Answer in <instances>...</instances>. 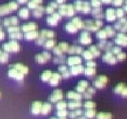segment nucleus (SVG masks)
Masks as SVG:
<instances>
[{"label":"nucleus","instance_id":"obj_58","mask_svg":"<svg viewBox=\"0 0 127 119\" xmlns=\"http://www.w3.org/2000/svg\"><path fill=\"white\" fill-rule=\"evenodd\" d=\"M77 119H86V117L85 116H80L79 117H77Z\"/></svg>","mask_w":127,"mask_h":119},{"label":"nucleus","instance_id":"obj_43","mask_svg":"<svg viewBox=\"0 0 127 119\" xmlns=\"http://www.w3.org/2000/svg\"><path fill=\"white\" fill-rule=\"evenodd\" d=\"M22 37V35H21L20 33L14 32V33H10V37L11 39H21Z\"/></svg>","mask_w":127,"mask_h":119},{"label":"nucleus","instance_id":"obj_2","mask_svg":"<svg viewBox=\"0 0 127 119\" xmlns=\"http://www.w3.org/2000/svg\"><path fill=\"white\" fill-rule=\"evenodd\" d=\"M8 76L10 78H15L17 81H22L24 77V74H23L22 72H19L18 70L15 69L11 66L9 67V69L8 71Z\"/></svg>","mask_w":127,"mask_h":119},{"label":"nucleus","instance_id":"obj_10","mask_svg":"<svg viewBox=\"0 0 127 119\" xmlns=\"http://www.w3.org/2000/svg\"><path fill=\"white\" fill-rule=\"evenodd\" d=\"M84 51L83 48L80 46H72L68 48V52L71 54H82V52Z\"/></svg>","mask_w":127,"mask_h":119},{"label":"nucleus","instance_id":"obj_23","mask_svg":"<svg viewBox=\"0 0 127 119\" xmlns=\"http://www.w3.org/2000/svg\"><path fill=\"white\" fill-rule=\"evenodd\" d=\"M68 107V103L64 100H60L56 104V108L58 110H64Z\"/></svg>","mask_w":127,"mask_h":119},{"label":"nucleus","instance_id":"obj_56","mask_svg":"<svg viewBox=\"0 0 127 119\" xmlns=\"http://www.w3.org/2000/svg\"><path fill=\"white\" fill-rule=\"evenodd\" d=\"M4 39V33L1 30V28H0V40H2Z\"/></svg>","mask_w":127,"mask_h":119},{"label":"nucleus","instance_id":"obj_44","mask_svg":"<svg viewBox=\"0 0 127 119\" xmlns=\"http://www.w3.org/2000/svg\"><path fill=\"white\" fill-rule=\"evenodd\" d=\"M78 85H81V86H82V87H84V88H85L86 89V88L89 87V82L87 81H86V80H82V81H79Z\"/></svg>","mask_w":127,"mask_h":119},{"label":"nucleus","instance_id":"obj_7","mask_svg":"<svg viewBox=\"0 0 127 119\" xmlns=\"http://www.w3.org/2000/svg\"><path fill=\"white\" fill-rule=\"evenodd\" d=\"M10 66L13 67V68H15V69L18 70L19 72H22L23 74H24V75L26 74H28L29 72V67H27L26 66L21 63H15V64H13V65H10Z\"/></svg>","mask_w":127,"mask_h":119},{"label":"nucleus","instance_id":"obj_55","mask_svg":"<svg viewBox=\"0 0 127 119\" xmlns=\"http://www.w3.org/2000/svg\"><path fill=\"white\" fill-rule=\"evenodd\" d=\"M61 75H62V76L64 77V78H68V77H70V72H69V71H68V72H64L63 74H62Z\"/></svg>","mask_w":127,"mask_h":119},{"label":"nucleus","instance_id":"obj_62","mask_svg":"<svg viewBox=\"0 0 127 119\" xmlns=\"http://www.w3.org/2000/svg\"><path fill=\"white\" fill-rule=\"evenodd\" d=\"M126 9H127V6H126Z\"/></svg>","mask_w":127,"mask_h":119},{"label":"nucleus","instance_id":"obj_51","mask_svg":"<svg viewBox=\"0 0 127 119\" xmlns=\"http://www.w3.org/2000/svg\"><path fill=\"white\" fill-rule=\"evenodd\" d=\"M93 94H90L89 92H88L87 91H85L84 93H83V96L86 98H92Z\"/></svg>","mask_w":127,"mask_h":119},{"label":"nucleus","instance_id":"obj_28","mask_svg":"<svg viewBox=\"0 0 127 119\" xmlns=\"http://www.w3.org/2000/svg\"><path fill=\"white\" fill-rule=\"evenodd\" d=\"M55 45V41L53 40V39H51V40H48L47 41L45 42L44 44V47L45 48H47V49L53 48Z\"/></svg>","mask_w":127,"mask_h":119},{"label":"nucleus","instance_id":"obj_11","mask_svg":"<svg viewBox=\"0 0 127 119\" xmlns=\"http://www.w3.org/2000/svg\"><path fill=\"white\" fill-rule=\"evenodd\" d=\"M52 110V105L48 102H46L42 103V106H41V114H48V113L50 112Z\"/></svg>","mask_w":127,"mask_h":119},{"label":"nucleus","instance_id":"obj_50","mask_svg":"<svg viewBox=\"0 0 127 119\" xmlns=\"http://www.w3.org/2000/svg\"><path fill=\"white\" fill-rule=\"evenodd\" d=\"M18 30H19V28L17 27H10L8 29V31L10 33H14V32H16Z\"/></svg>","mask_w":127,"mask_h":119},{"label":"nucleus","instance_id":"obj_9","mask_svg":"<svg viewBox=\"0 0 127 119\" xmlns=\"http://www.w3.org/2000/svg\"><path fill=\"white\" fill-rule=\"evenodd\" d=\"M66 97L71 100H81L82 98V94L77 92L69 91L66 94Z\"/></svg>","mask_w":127,"mask_h":119},{"label":"nucleus","instance_id":"obj_53","mask_svg":"<svg viewBox=\"0 0 127 119\" xmlns=\"http://www.w3.org/2000/svg\"><path fill=\"white\" fill-rule=\"evenodd\" d=\"M120 94L123 96V97H127V86H126V87L123 89V90L122 91Z\"/></svg>","mask_w":127,"mask_h":119},{"label":"nucleus","instance_id":"obj_33","mask_svg":"<svg viewBox=\"0 0 127 119\" xmlns=\"http://www.w3.org/2000/svg\"><path fill=\"white\" fill-rule=\"evenodd\" d=\"M116 58H117L118 61H124L127 58V54L125 52H121L120 53H119L116 55Z\"/></svg>","mask_w":127,"mask_h":119},{"label":"nucleus","instance_id":"obj_21","mask_svg":"<svg viewBox=\"0 0 127 119\" xmlns=\"http://www.w3.org/2000/svg\"><path fill=\"white\" fill-rule=\"evenodd\" d=\"M84 72L86 75L92 76L96 74V70L95 68H86L84 70Z\"/></svg>","mask_w":127,"mask_h":119},{"label":"nucleus","instance_id":"obj_35","mask_svg":"<svg viewBox=\"0 0 127 119\" xmlns=\"http://www.w3.org/2000/svg\"><path fill=\"white\" fill-rule=\"evenodd\" d=\"M115 44L120 45V46H127V41H124V40L120 39H118V38L115 39Z\"/></svg>","mask_w":127,"mask_h":119},{"label":"nucleus","instance_id":"obj_41","mask_svg":"<svg viewBox=\"0 0 127 119\" xmlns=\"http://www.w3.org/2000/svg\"><path fill=\"white\" fill-rule=\"evenodd\" d=\"M86 66L87 68H95L97 66V63L93 60H89L86 62Z\"/></svg>","mask_w":127,"mask_h":119},{"label":"nucleus","instance_id":"obj_63","mask_svg":"<svg viewBox=\"0 0 127 119\" xmlns=\"http://www.w3.org/2000/svg\"><path fill=\"white\" fill-rule=\"evenodd\" d=\"M0 97H1V92H0Z\"/></svg>","mask_w":127,"mask_h":119},{"label":"nucleus","instance_id":"obj_46","mask_svg":"<svg viewBox=\"0 0 127 119\" xmlns=\"http://www.w3.org/2000/svg\"><path fill=\"white\" fill-rule=\"evenodd\" d=\"M106 41H100L98 44V48L99 49H102V50H104L105 46H106Z\"/></svg>","mask_w":127,"mask_h":119},{"label":"nucleus","instance_id":"obj_39","mask_svg":"<svg viewBox=\"0 0 127 119\" xmlns=\"http://www.w3.org/2000/svg\"><path fill=\"white\" fill-rule=\"evenodd\" d=\"M118 62V60H117V58L116 56H115L114 55L111 57L109 59L106 61V63H108V64H111V65H114V64H116Z\"/></svg>","mask_w":127,"mask_h":119},{"label":"nucleus","instance_id":"obj_17","mask_svg":"<svg viewBox=\"0 0 127 119\" xmlns=\"http://www.w3.org/2000/svg\"><path fill=\"white\" fill-rule=\"evenodd\" d=\"M82 55L83 58H84V59L87 60V61L93 60V59L94 58L93 54L91 53V52L89 50H84L82 52Z\"/></svg>","mask_w":127,"mask_h":119},{"label":"nucleus","instance_id":"obj_6","mask_svg":"<svg viewBox=\"0 0 127 119\" xmlns=\"http://www.w3.org/2000/svg\"><path fill=\"white\" fill-rule=\"evenodd\" d=\"M67 64L70 66L80 65L82 63V59L79 56H71L68 58L66 61Z\"/></svg>","mask_w":127,"mask_h":119},{"label":"nucleus","instance_id":"obj_20","mask_svg":"<svg viewBox=\"0 0 127 119\" xmlns=\"http://www.w3.org/2000/svg\"><path fill=\"white\" fill-rule=\"evenodd\" d=\"M35 61L39 63H45L47 61V59L43 55V54H37L35 56Z\"/></svg>","mask_w":127,"mask_h":119},{"label":"nucleus","instance_id":"obj_25","mask_svg":"<svg viewBox=\"0 0 127 119\" xmlns=\"http://www.w3.org/2000/svg\"><path fill=\"white\" fill-rule=\"evenodd\" d=\"M68 111L66 109L64 110H58L56 112V114L60 118H66L67 116H68Z\"/></svg>","mask_w":127,"mask_h":119},{"label":"nucleus","instance_id":"obj_16","mask_svg":"<svg viewBox=\"0 0 127 119\" xmlns=\"http://www.w3.org/2000/svg\"><path fill=\"white\" fill-rule=\"evenodd\" d=\"M96 111L95 109H86V110L84 112V116H86V118H89V119H92L96 116Z\"/></svg>","mask_w":127,"mask_h":119},{"label":"nucleus","instance_id":"obj_27","mask_svg":"<svg viewBox=\"0 0 127 119\" xmlns=\"http://www.w3.org/2000/svg\"><path fill=\"white\" fill-rule=\"evenodd\" d=\"M93 84L94 85V87L96 88H98V89H102V88H104L106 87V85L104 83H102V81H100L98 79H95V81H93Z\"/></svg>","mask_w":127,"mask_h":119},{"label":"nucleus","instance_id":"obj_52","mask_svg":"<svg viewBox=\"0 0 127 119\" xmlns=\"http://www.w3.org/2000/svg\"><path fill=\"white\" fill-rule=\"evenodd\" d=\"M86 89H87V92L91 94H94L95 93V92H96L95 88H93V87H88Z\"/></svg>","mask_w":127,"mask_h":119},{"label":"nucleus","instance_id":"obj_8","mask_svg":"<svg viewBox=\"0 0 127 119\" xmlns=\"http://www.w3.org/2000/svg\"><path fill=\"white\" fill-rule=\"evenodd\" d=\"M61 78H62V75H61L60 74H59L57 72L53 73L51 79L49 80L48 82L50 83V84L51 85H53V86H57V85L59 84Z\"/></svg>","mask_w":127,"mask_h":119},{"label":"nucleus","instance_id":"obj_47","mask_svg":"<svg viewBox=\"0 0 127 119\" xmlns=\"http://www.w3.org/2000/svg\"><path fill=\"white\" fill-rule=\"evenodd\" d=\"M112 48H113V43H111V42H106L104 50H106V51H110Z\"/></svg>","mask_w":127,"mask_h":119},{"label":"nucleus","instance_id":"obj_42","mask_svg":"<svg viewBox=\"0 0 127 119\" xmlns=\"http://www.w3.org/2000/svg\"><path fill=\"white\" fill-rule=\"evenodd\" d=\"M97 37H98L99 39H106V37H107V33L104 31H100L99 32L97 33Z\"/></svg>","mask_w":127,"mask_h":119},{"label":"nucleus","instance_id":"obj_13","mask_svg":"<svg viewBox=\"0 0 127 119\" xmlns=\"http://www.w3.org/2000/svg\"><path fill=\"white\" fill-rule=\"evenodd\" d=\"M82 105L81 100H73L68 103V107L70 109H77Z\"/></svg>","mask_w":127,"mask_h":119},{"label":"nucleus","instance_id":"obj_19","mask_svg":"<svg viewBox=\"0 0 127 119\" xmlns=\"http://www.w3.org/2000/svg\"><path fill=\"white\" fill-rule=\"evenodd\" d=\"M127 85L126 84L124 83H118L114 88V92L115 94H120L122 91L123 90V89H124L125 87H126Z\"/></svg>","mask_w":127,"mask_h":119},{"label":"nucleus","instance_id":"obj_60","mask_svg":"<svg viewBox=\"0 0 127 119\" xmlns=\"http://www.w3.org/2000/svg\"><path fill=\"white\" fill-rule=\"evenodd\" d=\"M2 52H3V51H2V50H0V55H1V53H2Z\"/></svg>","mask_w":127,"mask_h":119},{"label":"nucleus","instance_id":"obj_34","mask_svg":"<svg viewBox=\"0 0 127 119\" xmlns=\"http://www.w3.org/2000/svg\"><path fill=\"white\" fill-rule=\"evenodd\" d=\"M97 79L99 80L100 81H102V83H104L105 84H106L108 82V78L105 75H99L97 77Z\"/></svg>","mask_w":127,"mask_h":119},{"label":"nucleus","instance_id":"obj_54","mask_svg":"<svg viewBox=\"0 0 127 119\" xmlns=\"http://www.w3.org/2000/svg\"><path fill=\"white\" fill-rule=\"evenodd\" d=\"M68 116L71 119H75V118H77V116L76 114H75V111H72V112L68 113Z\"/></svg>","mask_w":127,"mask_h":119},{"label":"nucleus","instance_id":"obj_26","mask_svg":"<svg viewBox=\"0 0 127 119\" xmlns=\"http://www.w3.org/2000/svg\"><path fill=\"white\" fill-rule=\"evenodd\" d=\"M84 107L86 109H95L96 107V103L92 100H87L84 103Z\"/></svg>","mask_w":127,"mask_h":119},{"label":"nucleus","instance_id":"obj_48","mask_svg":"<svg viewBox=\"0 0 127 119\" xmlns=\"http://www.w3.org/2000/svg\"><path fill=\"white\" fill-rule=\"evenodd\" d=\"M42 54H43V55L44 56V57L48 60L51 59V53H49L48 52H47V51H43L42 52Z\"/></svg>","mask_w":127,"mask_h":119},{"label":"nucleus","instance_id":"obj_24","mask_svg":"<svg viewBox=\"0 0 127 119\" xmlns=\"http://www.w3.org/2000/svg\"><path fill=\"white\" fill-rule=\"evenodd\" d=\"M66 57L62 55V56H57L53 59V61L54 63H57V64H63L66 62Z\"/></svg>","mask_w":127,"mask_h":119},{"label":"nucleus","instance_id":"obj_29","mask_svg":"<svg viewBox=\"0 0 127 119\" xmlns=\"http://www.w3.org/2000/svg\"><path fill=\"white\" fill-rule=\"evenodd\" d=\"M10 10L9 6H0V15H3L5 14L9 13Z\"/></svg>","mask_w":127,"mask_h":119},{"label":"nucleus","instance_id":"obj_4","mask_svg":"<svg viewBox=\"0 0 127 119\" xmlns=\"http://www.w3.org/2000/svg\"><path fill=\"white\" fill-rule=\"evenodd\" d=\"M41 106H42V103L41 101H38V100L34 101L32 103L31 107V111L32 114L34 115H37L39 114H40Z\"/></svg>","mask_w":127,"mask_h":119},{"label":"nucleus","instance_id":"obj_12","mask_svg":"<svg viewBox=\"0 0 127 119\" xmlns=\"http://www.w3.org/2000/svg\"><path fill=\"white\" fill-rule=\"evenodd\" d=\"M52 74H53V72H51V70H45L41 74L40 78L43 81H49V80L51 79L52 76Z\"/></svg>","mask_w":127,"mask_h":119},{"label":"nucleus","instance_id":"obj_3","mask_svg":"<svg viewBox=\"0 0 127 119\" xmlns=\"http://www.w3.org/2000/svg\"><path fill=\"white\" fill-rule=\"evenodd\" d=\"M64 94L62 90L61 89H56L48 96V99L52 103H55V102H58L60 100H62Z\"/></svg>","mask_w":127,"mask_h":119},{"label":"nucleus","instance_id":"obj_1","mask_svg":"<svg viewBox=\"0 0 127 119\" xmlns=\"http://www.w3.org/2000/svg\"><path fill=\"white\" fill-rule=\"evenodd\" d=\"M3 49L6 52H17L20 50V46L16 41H10L3 45Z\"/></svg>","mask_w":127,"mask_h":119},{"label":"nucleus","instance_id":"obj_40","mask_svg":"<svg viewBox=\"0 0 127 119\" xmlns=\"http://www.w3.org/2000/svg\"><path fill=\"white\" fill-rule=\"evenodd\" d=\"M37 33H36V32H32V33H28L27 35H26V38L27 39H29V40H31L32 39H35L37 37Z\"/></svg>","mask_w":127,"mask_h":119},{"label":"nucleus","instance_id":"obj_32","mask_svg":"<svg viewBox=\"0 0 127 119\" xmlns=\"http://www.w3.org/2000/svg\"><path fill=\"white\" fill-rule=\"evenodd\" d=\"M17 19L16 18H10V19H5V21H4V25H9L10 24H15L16 23H17Z\"/></svg>","mask_w":127,"mask_h":119},{"label":"nucleus","instance_id":"obj_15","mask_svg":"<svg viewBox=\"0 0 127 119\" xmlns=\"http://www.w3.org/2000/svg\"><path fill=\"white\" fill-rule=\"evenodd\" d=\"M91 39L89 37V34H82L80 38V42L84 45H89L91 43Z\"/></svg>","mask_w":127,"mask_h":119},{"label":"nucleus","instance_id":"obj_37","mask_svg":"<svg viewBox=\"0 0 127 119\" xmlns=\"http://www.w3.org/2000/svg\"><path fill=\"white\" fill-rule=\"evenodd\" d=\"M58 70H59V72H60L61 74H63L64 72H68V71H69V69H68V68L66 66H63V65H62V66H59Z\"/></svg>","mask_w":127,"mask_h":119},{"label":"nucleus","instance_id":"obj_49","mask_svg":"<svg viewBox=\"0 0 127 119\" xmlns=\"http://www.w3.org/2000/svg\"><path fill=\"white\" fill-rule=\"evenodd\" d=\"M74 111H75V114H76L77 118L80 116H82V114H83L82 110H81V109H79V108H77V109L75 110Z\"/></svg>","mask_w":127,"mask_h":119},{"label":"nucleus","instance_id":"obj_5","mask_svg":"<svg viewBox=\"0 0 127 119\" xmlns=\"http://www.w3.org/2000/svg\"><path fill=\"white\" fill-rule=\"evenodd\" d=\"M84 70V67L80 64V65H77V66H70L69 72H70V75L76 76L82 73Z\"/></svg>","mask_w":127,"mask_h":119},{"label":"nucleus","instance_id":"obj_38","mask_svg":"<svg viewBox=\"0 0 127 119\" xmlns=\"http://www.w3.org/2000/svg\"><path fill=\"white\" fill-rule=\"evenodd\" d=\"M111 52L113 54H118L119 53H120L122 52V48L120 47H113L111 48Z\"/></svg>","mask_w":127,"mask_h":119},{"label":"nucleus","instance_id":"obj_31","mask_svg":"<svg viewBox=\"0 0 127 119\" xmlns=\"http://www.w3.org/2000/svg\"><path fill=\"white\" fill-rule=\"evenodd\" d=\"M113 56V54L111 52V51H106V52L102 56V60L104 61V62H106L111 57Z\"/></svg>","mask_w":127,"mask_h":119},{"label":"nucleus","instance_id":"obj_61","mask_svg":"<svg viewBox=\"0 0 127 119\" xmlns=\"http://www.w3.org/2000/svg\"><path fill=\"white\" fill-rule=\"evenodd\" d=\"M58 119H67L66 118H59Z\"/></svg>","mask_w":127,"mask_h":119},{"label":"nucleus","instance_id":"obj_30","mask_svg":"<svg viewBox=\"0 0 127 119\" xmlns=\"http://www.w3.org/2000/svg\"><path fill=\"white\" fill-rule=\"evenodd\" d=\"M58 46H59V48L62 50V51L64 53L66 52H68V50L69 48V46H68V43H64V42L63 43H60L59 45H58Z\"/></svg>","mask_w":127,"mask_h":119},{"label":"nucleus","instance_id":"obj_57","mask_svg":"<svg viewBox=\"0 0 127 119\" xmlns=\"http://www.w3.org/2000/svg\"><path fill=\"white\" fill-rule=\"evenodd\" d=\"M118 14L120 16H122V15H123V12L122 11V10H118Z\"/></svg>","mask_w":127,"mask_h":119},{"label":"nucleus","instance_id":"obj_45","mask_svg":"<svg viewBox=\"0 0 127 119\" xmlns=\"http://www.w3.org/2000/svg\"><path fill=\"white\" fill-rule=\"evenodd\" d=\"M86 88H84L82 86H81V85H77L76 87V90L77 92H78V93H80V94H82V93H84V92L86 91Z\"/></svg>","mask_w":127,"mask_h":119},{"label":"nucleus","instance_id":"obj_14","mask_svg":"<svg viewBox=\"0 0 127 119\" xmlns=\"http://www.w3.org/2000/svg\"><path fill=\"white\" fill-rule=\"evenodd\" d=\"M97 119H113V114L110 112H99L96 114Z\"/></svg>","mask_w":127,"mask_h":119},{"label":"nucleus","instance_id":"obj_22","mask_svg":"<svg viewBox=\"0 0 127 119\" xmlns=\"http://www.w3.org/2000/svg\"><path fill=\"white\" fill-rule=\"evenodd\" d=\"M9 59V55L6 52H2L1 54L0 55V63H6L8 62Z\"/></svg>","mask_w":127,"mask_h":119},{"label":"nucleus","instance_id":"obj_59","mask_svg":"<svg viewBox=\"0 0 127 119\" xmlns=\"http://www.w3.org/2000/svg\"><path fill=\"white\" fill-rule=\"evenodd\" d=\"M58 119L56 118V117H51V119Z\"/></svg>","mask_w":127,"mask_h":119},{"label":"nucleus","instance_id":"obj_18","mask_svg":"<svg viewBox=\"0 0 127 119\" xmlns=\"http://www.w3.org/2000/svg\"><path fill=\"white\" fill-rule=\"evenodd\" d=\"M89 50L93 54L94 57H98L101 54L100 50H99V49L96 46H91V47L89 48Z\"/></svg>","mask_w":127,"mask_h":119},{"label":"nucleus","instance_id":"obj_36","mask_svg":"<svg viewBox=\"0 0 127 119\" xmlns=\"http://www.w3.org/2000/svg\"><path fill=\"white\" fill-rule=\"evenodd\" d=\"M53 52H54L57 56H62V55H63L64 54V52L62 51V50L59 48L58 46H56V47L53 48Z\"/></svg>","mask_w":127,"mask_h":119}]
</instances>
